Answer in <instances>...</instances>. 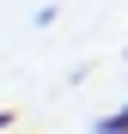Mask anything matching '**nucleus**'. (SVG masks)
<instances>
[{
    "instance_id": "1",
    "label": "nucleus",
    "mask_w": 128,
    "mask_h": 134,
    "mask_svg": "<svg viewBox=\"0 0 128 134\" xmlns=\"http://www.w3.org/2000/svg\"><path fill=\"white\" fill-rule=\"evenodd\" d=\"M98 134H128V104H122V110H110V116L98 122Z\"/></svg>"
},
{
    "instance_id": "2",
    "label": "nucleus",
    "mask_w": 128,
    "mask_h": 134,
    "mask_svg": "<svg viewBox=\"0 0 128 134\" xmlns=\"http://www.w3.org/2000/svg\"><path fill=\"white\" fill-rule=\"evenodd\" d=\"M18 128V116H12V110H0V134H12Z\"/></svg>"
},
{
    "instance_id": "3",
    "label": "nucleus",
    "mask_w": 128,
    "mask_h": 134,
    "mask_svg": "<svg viewBox=\"0 0 128 134\" xmlns=\"http://www.w3.org/2000/svg\"><path fill=\"white\" fill-rule=\"evenodd\" d=\"M12 134H18V128H12Z\"/></svg>"
}]
</instances>
